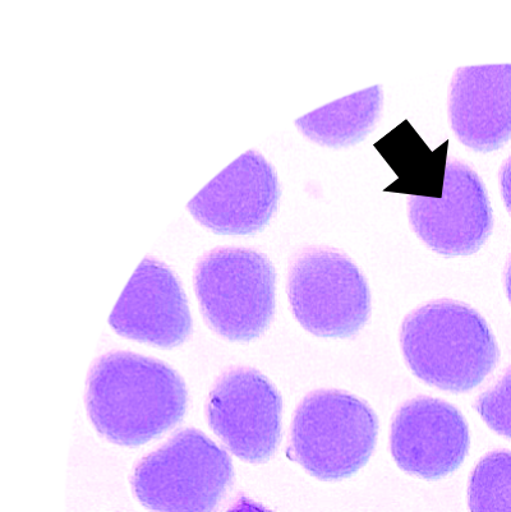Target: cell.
I'll return each instance as SVG.
<instances>
[{"instance_id": "obj_1", "label": "cell", "mask_w": 511, "mask_h": 512, "mask_svg": "<svg viewBox=\"0 0 511 512\" xmlns=\"http://www.w3.org/2000/svg\"><path fill=\"white\" fill-rule=\"evenodd\" d=\"M182 378L167 364L117 352L98 359L87 380V413L108 441L138 446L163 435L187 409Z\"/></svg>"}, {"instance_id": "obj_2", "label": "cell", "mask_w": 511, "mask_h": 512, "mask_svg": "<svg viewBox=\"0 0 511 512\" xmlns=\"http://www.w3.org/2000/svg\"><path fill=\"white\" fill-rule=\"evenodd\" d=\"M400 344L414 375L451 392H467L481 385L500 358L485 318L467 304L446 299L407 316Z\"/></svg>"}, {"instance_id": "obj_3", "label": "cell", "mask_w": 511, "mask_h": 512, "mask_svg": "<svg viewBox=\"0 0 511 512\" xmlns=\"http://www.w3.org/2000/svg\"><path fill=\"white\" fill-rule=\"evenodd\" d=\"M379 421L365 401L348 392L317 390L294 414L288 455L322 481L351 477L374 452Z\"/></svg>"}, {"instance_id": "obj_4", "label": "cell", "mask_w": 511, "mask_h": 512, "mask_svg": "<svg viewBox=\"0 0 511 512\" xmlns=\"http://www.w3.org/2000/svg\"><path fill=\"white\" fill-rule=\"evenodd\" d=\"M233 481L228 452L197 430H183L137 465L136 497L155 512H214Z\"/></svg>"}, {"instance_id": "obj_5", "label": "cell", "mask_w": 511, "mask_h": 512, "mask_svg": "<svg viewBox=\"0 0 511 512\" xmlns=\"http://www.w3.org/2000/svg\"><path fill=\"white\" fill-rule=\"evenodd\" d=\"M273 264L246 248H219L206 253L195 271V288L209 325L233 341L259 338L275 313Z\"/></svg>"}, {"instance_id": "obj_6", "label": "cell", "mask_w": 511, "mask_h": 512, "mask_svg": "<svg viewBox=\"0 0 511 512\" xmlns=\"http://www.w3.org/2000/svg\"><path fill=\"white\" fill-rule=\"evenodd\" d=\"M288 295L299 324L321 338H351L371 313L365 276L333 248L307 247L293 257Z\"/></svg>"}, {"instance_id": "obj_7", "label": "cell", "mask_w": 511, "mask_h": 512, "mask_svg": "<svg viewBox=\"0 0 511 512\" xmlns=\"http://www.w3.org/2000/svg\"><path fill=\"white\" fill-rule=\"evenodd\" d=\"M408 215L417 237L448 257L473 255L494 228L485 184L471 166L455 158L446 161L440 197L409 196Z\"/></svg>"}, {"instance_id": "obj_8", "label": "cell", "mask_w": 511, "mask_h": 512, "mask_svg": "<svg viewBox=\"0 0 511 512\" xmlns=\"http://www.w3.org/2000/svg\"><path fill=\"white\" fill-rule=\"evenodd\" d=\"M283 401L256 369L236 368L216 382L207 403L210 427L239 459L264 463L282 437Z\"/></svg>"}, {"instance_id": "obj_9", "label": "cell", "mask_w": 511, "mask_h": 512, "mask_svg": "<svg viewBox=\"0 0 511 512\" xmlns=\"http://www.w3.org/2000/svg\"><path fill=\"white\" fill-rule=\"evenodd\" d=\"M469 428L462 413L440 399L407 401L391 423L390 450L398 467L425 479L455 472L469 451Z\"/></svg>"}, {"instance_id": "obj_10", "label": "cell", "mask_w": 511, "mask_h": 512, "mask_svg": "<svg viewBox=\"0 0 511 512\" xmlns=\"http://www.w3.org/2000/svg\"><path fill=\"white\" fill-rule=\"evenodd\" d=\"M280 187L270 163L248 151L230 164L188 204L201 224L222 234H252L269 223Z\"/></svg>"}, {"instance_id": "obj_11", "label": "cell", "mask_w": 511, "mask_h": 512, "mask_svg": "<svg viewBox=\"0 0 511 512\" xmlns=\"http://www.w3.org/2000/svg\"><path fill=\"white\" fill-rule=\"evenodd\" d=\"M110 326L128 339L173 348L191 334L186 295L173 271L146 258L110 316Z\"/></svg>"}, {"instance_id": "obj_12", "label": "cell", "mask_w": 511, "mask_h": 512, "mask_svg": "<svg viewBox=\"0 0 511 512\" xmlns=\"http://www.w3.org/2000/svg\"><path fill=\"white\" fill-rule=\"evenodd\" d=\"M451 128L474 151L499 150L511 140V64L459 68L449 92Z\"/></svg>"}, {"instance_id": "obj_13", "label": "cell", "mask_w": 511, "mask_h": 512, "mask_svg": "<svg viewBox=\"0 0 511 512\" xmlns=\"http://www.w3.org/2000/svg\"><path fill=\"white\" fill-rule=\"evenodd\" d=\"M382 109L381 86L356 92L315 110L296 122L316 144L345 147L358 144L374 129Z\"/></svg>"}, {"instance_id": "obj_14", "label": "cell", "mask_w": 511, "mask_h": 512, "mask_svg": "<svg viewBox=\"0 0 511 512\" xmlns=\"http://www.w3.org/2000/svg\"><path fill=\"white\" fill-rule=\"evenodd\" d=\"M471 512H511V452L487 454L474 468L468 486Z\"/></svg>"}, {"instance_id": "obj_15", "label": "cell", "mask_w": 511, "mask_h": 512, "mask_svg": "<svg viewBox=\"0 0 511 512\" xmlns=\"http://www.w3.org/2000/svg\"><path fill=\"white\" fill-rule=\"evenodd\" d=\"M476 410L492 431L511 440V367L478 398Z\"/></svg>"}, {"instance_id": "obj_16", "label": "cell", "mask_w": 511, "mask_h": 512, "mask_svg": "<svg viewBox=\"0 0 511 512\" xmlns=\"http://www.w3.org/2000/svg\"><path fill=\"white\" fill-rule=\"evenodd\" d=\"M499 179L501 196H503L506 209H508L511 215V156L501 166Z\"/></svg>"}, {"instance_id": "obj_17", "label": "cell", "mask_w": 511, "mask_h": 512, "mask_svg": "<svg viewBox=\"0 0 511 512\" xmlns=\"http://www.w3.org/2000/svg\"><path fill=\"white\" fill-rule=\"evenodd\" d=\"M228 512H273L247 498H241Z\"/></svg>"}, {"instance_id": "obj_18", "label": "cell", "mask_w": 511, "mask_h": 512, "mask_svg": "<svg viewBox=\"0 0 511 512\" xmlns=\"http://www.w3.org/2000/svg\"><path fill=\"white\" fill-rule=\"evenodd\" d=\"M505 288L506 294H508V298L511 303V256L505 269Z\"/></svg>"}]
</instances>
